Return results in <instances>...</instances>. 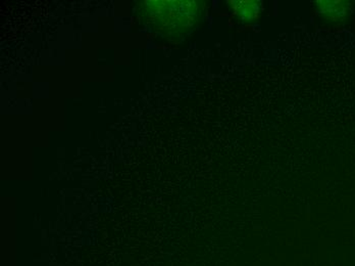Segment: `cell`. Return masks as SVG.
Masks as SVG:
<instances>
[{
  "instance_id": "7a4b0ae2",
  "label": "cell",
  "mask_w": 355,
  "mask_h": 266,
  "mask_svg": "<svg viewBox=\"0 0 355 266\" xmlns=\"http://www.w3.org/2000/svg\"><path fill=\"white\" fill-rule=\"evenodd\" d=\"M230 3L235 14L245 23L259 19L263 8L261 1H230Z\"/></svg>"
},
{
  "instance_id": "6da1fadb",
  "label": "cell",
  "mask_w": 355,
  "mask_h": 266,
  "mask_svg": "<svg viewBox=\"0 0 355 266\" xmlns=\"http://www.w3.org/2000/svg\"><path fill=\"white\" fill-rule=\"evenodd\" d=\"M205 4L196 0L141 1L139 13L144 23L162 35H182L200 21Z\"/></svg>"
},
{
  "instance_id": "3957f363",
  "label": "cell",
  "mask_w": 355,
  "mask_h": 266,
  "mask_svg": "<svg viewBox=\"0 0 355 266\" xmlns=\"http://www.w3.org/2000/svg\"><path fill=\"white\" fill-rule=\"evenodd\" d=\"M317 8L324 18L338 19L345 18L349 4L344 1H318Z\"/></svg>"
}]
</instances>
